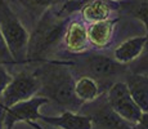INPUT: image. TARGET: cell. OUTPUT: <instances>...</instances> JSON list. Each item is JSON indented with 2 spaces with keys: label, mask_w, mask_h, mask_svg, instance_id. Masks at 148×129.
I'll return each instance as SVG.
<instances>
[{
  "label": "cell",
  "mask_w": 148,
  "mask_h": 129,
  "mask_svg": "<svg viewBox=\"0 0 148 129\" xmlns=\"http://www.w3.org/2000/svg\"><path fill=\"white\" fill-rule=\"evenodd\" d=\"M12 75L8 72V70L5 68L4 63H0V94L4 92V89L7 88V85L10 83L12 80Z\"/></svg>",
  "instance_id": "ffe728a7"
},
{
  "label": "cell",
  "mask_w": 148,
  "mask_h": 129,
  "mask_svg": "<svg viewBox=\"0 0 148 129\" xmlns=\"http://www.w3.org/2000/svg\"><path fill=\"white\" fill-rule=\"evenodd\" d=\"M62 40L64 41V47L70 53H84L90 44L88 38V27L82 21L75 19L67 25Z\"/></svg>",
  "instance_id": "30bf717a"
},
{
  "label": "cell",
  "mask_w": 148,
  "mask_h": 129,
  "mask_svg": "<svg viewBox=\"0 0 148 129\" xmlns=\"http://www.w3.org/2000/svg\"><path fill=\"white\" fill-rule=\"evenodd\" d=\"M40 120L62 129H92V119L76 111H63L59 116H40Z\"/></svg>",
  "instance_id": "8fae6325"
},
{
  "label": "cell",
  "mask_w": 148,
  "mask_h": 129,
  "mask_svg": "<svg viewBox=\"0 0 148 129\" xmlns=\"http://www.w3.org/2000/svg\"><path fill=\"white\" fill-rule=\"evenodd\" d=\"M73 89H75L76 97L82 103L94 101L95 98L99 97V94L103 93L99 83L88 75H82L80 79L75 80V88Z\"/></svg>",
  "instance_id": "9a60e30c"
},
{
  "label": "cell",
  "mask_w": 148,
  "mask_h": 129,
  "mask_svg": "<svg viewBox=\"0 0 148 129\" xmlns=\"http://www.w3.org/2000/svg\"><path fill=\"white\" fill-rule=\"evenodd\" d=\"M80 114L92 119V129H134V124L124 120L112 110L107 101V96L99 94L94 101L80 107Z\"/></svg>",
  "instance_id": "5b68a950"
},
{
  "label": "cell",
  "mask_w": 148,
  "mask_h": 129,
  "mask_svg": "<svg viewBox=\"0 0 148 129\" xmlns=\"http://www.w3.org/2000/svg\"><path fill=\"white\" fill-rule=\"evenodd\" d=\"M126 66H127V71L132 74H142V75L148 74V35L146 44H144L140 54L136 57L134 61H132Z\"/></svg>",
  "instance_id": "e0dca14e"
},
{
  "label": "cell",
  "mask_w": 148,
  "mask_h": 129,
  "mask_svg": "<svg viewBox=\"0 0 148 129\" xmlns=\"http://www.w3.org/2000/svg\"><path fill=\"white\" fill-rule=\"evenodd\" d=\"M108 1H112V0H108Z\"/></svg>",
  "instance_id": "cb8c5ba5"
},
{
  "label": "cell",
  "mask_w": 148,
  "mask_h": 129,
  "mask_svg": "<svg viewBox=\"0 0 148 129\" xmlns=\"http://www.w3.org/2000/svg\"><path fill=\"white\" fill-rule=\"evenodd\" d=\"M134 129H148V112H142L139 120L134 124Z\"/></svg>",
  "instance_id": "44dd1931"
},
{
  "label": "cell",
  "mask_w": 148,
  "mask_h": 129,
  "mask_svg": "<svg viewBox=\"0 0 148 129\" xmlns=\"http://www.w3.org/2000/svg\"><path fill=\"white\" fill-rule=\"evenodd\" d=\"M30 13L35 16H41L45 10H48L58 0H18Z\"/></svg>",
  "instance_id": "ac0fdd59"
},
{
  "label": "cell",
  "mask_w": 148,
  "mask_h": 129,
  "mask_svg": "<svg viewBox=\"0 0 148 129\" xmlns=\"http://www.w3.org/2000/svg\"><path fill=\"white\" fill-rule=\"evenodd\" d=\"M50 101L47 97L34 96L25 101L17 102L13 106L5 108L3 116L4 129H13L17 123H30L34 120H40V108L41 106L47 105Z\"/></svg>",
  "instance_id": "ba28073f"
},
{
  "label": "cell",
  "mask_w": 148,
  "mask_h": 129,
  "mask_svg": "<svg viewBox=\"0 0 148 129\" xmlns=\"http://www.w3.org/2000/svg\"><path fill=\"white\" fill-rule=\"evenodd\" d=\"M67 7L70 12L80 9L82 18L90 23L110 18L112 10L117 9L116 3L108 0H71L67 3Z\"/></svg>",
  "instance_id": "9c48e42d"
},
{
  "label": "cell",
  "mask_w": 148,
  "mask_h": 129,
  "mask_svg": "<svg viewBox=\"0 0 148 129\" xmlns=\"http://www.w3.org/2000/svg\"><path fill=\"white\" fill-rule=\"evenodd\" d=\"M28 124H30V125H32V127H35V128H38V129H41V128H39V127H38V125H36V124H34L32 121H30V123H28Z\"/></svg>",
  "instance_id": "603a6c76"
},
{
  "label": "cell",
  "mask_w": 148,
  "mask_h": 129,
  "mask_svg": "<svg viewBox=\"0 0 148 129\" xmlns=\"http://www.w3.org/2000/svg\"><path fill=\"white\" fill-rule=\"evenodd\" d=\"M76 63H71L75 67H82L85 75L93 77L99 83L102 88L108 89L113 84L117 76H125L127 74V66L117 62L115 58L98 53H79Z\"/></svg>",
  "instance_id": "3957f363"
},
{
  "label": "cell",
  "mask_w": 148,
  "mask_h": 129,
  "mask_svg": "<svg viewBox=\"0 0 148 129\" xmlns=\"http://www.w3.org/2000/svg\"><path fill=\"white\" fill-rule=\"evenodd\" d=\"M106 96L112 110L124 120L132 124H135L139 120L143 111L139 108V106L132 97L125 81H115L107 89Z\"/></svg>",
  "instance_id": "52a82bcc"
},
{
  "label": "cell",
  "mask_w": 148,
  "mask_h": 129,
  "mask_svg": "<svg viewBox=\"0 0 148 129\" xmlns=\"http://www.w3.org/2000/svg\"><path fill=\"white\" fill-rule=\"evenodd\" d=\"M117 19H103L94 22L88 27V38L89 43L98 49H103L110 45L115 32V25Z\"/></svg>",
  "instance_id": "7c38bea8"
},
{
  "label": "cell",
  "mask_w": 148,
  "mask_h": 129,
  "mask_svg": "<svg viewBox=\"0 0 148 129\" xmlns=\"http://www.w3.org/2000/svg\"><path fill=\"white\" fill-rule=\"evenodd\" d=\"M3 116H4V108L0 107V129H4V124H3Z\"/></svg>",
  "instance_id": "7402d4cb"
},
{
  "label": "cell",
  "mask_w": 148,
  "mask_h": 129,
  "mask_svg": "<svg viewBox=\"0 0 148 129\" xmlns=\"http://www.w3.org/2000/svg\"><path fill=\"white\" fill-rule=\"evenodd\" d=\"M0 31L16 63H25L28 32L10 9L7 0H0Z\"/></svg>",
  "instance_id": "277c9868"
},
{
  "label": "cell",
  "mask_w": 148,
  "mask_h": 129,
  "mask_svg": "<svg viewBox=\"0 0 148 129\" xmlns=\"http://www.w3.org/2000/svg\"><path fill=\"white\" fill-rule=\"evenodd\" d=\"M147 35L146 36H135V38L127 39L126 41L121 43L113 52V58L122 65H127L132 61H134L136 57L140 54L146 44Z\"/></svg>",
  "instance_id": "5bb4252c"
},
{
  "label": "cell",
  "mask_w": 148,
  "mask_h": 129,
  "mask_svg": "<svg viewBox=\"0 0 148 129\" xmlns=\"http://www.w3.org/2000/svg\"><path fill=\"white\" fill-rule=\"evenodd\" d=\"M117 9L138 18L148 31V0H120L116 3Z\"/></svg>",
  "instance_id": "2e32d148"
},
{
  "label": "cell",
  "mask_w": 148,
  "mask_h": 129,
  "mask_svg": "<svg viewBox=\"0 0 148 129\" xmlns=\"http://www.w3.org/2000/svg\"><path fill=\"white\" fill-rule=\"evenodd\" d=\"M40 81V89L36 96L47 97L56 102L62 110L79 111L84 103L75 94V77L68 68V62L47 61L35 71Z\"/></svg>",
  "instance_id": "6da1fadb"
},
{
  "label": "cell",
  "mask_w": 148,
  "mask_h": 129,
  "mask_svg": "<svg viewBox=\"0 0 148 129\" xmlns=\"http://www.w3.org/2000/svg\"><path fill=\"white\" fill-rule=\"evenodd\" d=\"M67 23V17H61V14H56L49 9L45 10L40 16L31 35H28L25 63L47 61V57L58 48L63 39Z\"/></svg>",
  "instance_id": "7a4b0ae2"
},
{
  "label": "cell",
  "mask_w": 148,
  "mask_h": 129,
  "mask_svg": "<svg viewBox=\"0 0 148 129\" xmlns=\"http://www.w3.org/2000/svg\"><path fill=\"white\" fill-rule=\"evenodd\" d=\"M0 63H4V65L16 63L9 49H8V47H7V43H5L4 38H3V35H1V31H0Z\"/></svg>",
  "instance_id": "d6986e66"
},
{
  "label": "cell",
  "mask_w": 148,
  "mask_h": 129,
  "mask_svg": "<svg viewBox=\"0 0 148 129\" xmlns=\"http://www.w3.org/2000/svg\"><path fill=\"white\" fill-rule=\"evenodd\" d=\"M40 89V81L35 72H28V71H22L12 77L10 83L7 85L0 96H1V102L0 107L5 108L13 106L14 103L25 101L31 97L36 96V93Z\"/></svg>",
  "instance_id": "8992f818"
},
{
  "label": "cell",
  "mask_w": 148,
  "mask_h": 129,
  "mask_svg": "<svg viewBox=\"0 0 148 129\" xmlns=\"http://www.w3.org/2000/svg\"><path fill=\"white\" fill-rule=\"evenodd\" d=\"M125 83L139 108L143 112H148V76L127 71L125 75Z\"/></svg>",
  "instance_id": "4fadbf2b"
}]
</instances>
